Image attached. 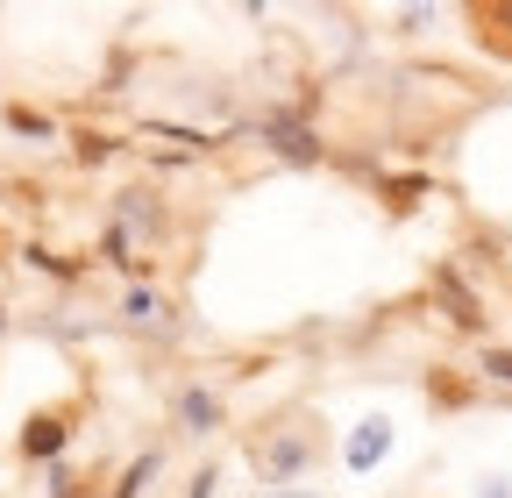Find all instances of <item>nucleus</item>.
<instances>
[{
    "label": "nucleus",
    "mask_w": 512,
    "mask_h": 498,
    "mask_svg": "<svg viewBox=\"0 0 512 498\" xmlns=\"http://www.w3.org/2000/svg\"><path fill=\"white\" fill-rule=\"evenodd\" d=\"M271 498H313V491H271Z\"/></svg>",
    "instance_id": "8"
},
{
    "label": "nucleus",
    "mask_w": 512,
    "mask_h": 498,
    "mask_svg": "<svg viewBox=\"0 0 512 498\" xmlns=\"http://www.w3.org/2000/svg\"><path fill=\"white\" fill-rule=\"evenodd\" d=\"M384 449H392V420L370 413V420H356V434H349L342 463H349V470H377V463H384Z\"/></svg>",
    "instance_id": "1"
},
{
    "label": "nucleus",
    "mask_w": 512,
    "mask_h": 498,
    "mask_svg": "<svg viewBox=\"0 0 512 498\" xmlns=\"http://www.w3.org/2000/svg\"><path fill=\"white\" fill-rule=\"evenodd\" d=\"M264 463H271V477H285V470H299V463H306V442H299V434H285V442H278Z\"/></svg>",
    "instance_id": "4"
},
{
    "label": "nucleus",
    "mask_w": 512,
    "mask_h": 498,
    "mask_svg": "<svg viewBox=\"0 0 512 498\" xmlns=\"http://www.w3.org/2000/svg\"><path fill=\"white\" fill-rule=\"evenodd\" d=\"M150 477H157V456H136V470H128V477L114 484V498H136V491H143Z\"/></svg>",
    "instance_id": "5"
},
{
    "label": "nucleus",
    "mask_w": 512,
    "mask_h": 498,
    "mask_svg": "<svg viewBox=\"0 0 512 498\" xmlns=\"http://www.w3.org/2000/svg\"><path fill=\"white\" fill-rule=\"evenodd\" d=\"M185 420H192V427H214V399H207V392H185Z\"/></svg>",
    "instance_id": "6"
},
{
    "label": "nucleus",
    "mask_w": 512,
    "mask_h": 498,
    "mask_svg": "<svg viewBox=\"0 0 512 498\" xmlns=\"http://www.w3.org/2000/svg\"><path fill=\"white\" fill-rule=\"evenodd\" d=\"M64 434H72V413H36L29 434H22V449H29V456H57Z\"/></svg>",
    "instance_id": "3"
},
{
    "label": "nucleus",
    "mask_w": 512,
    "mask_h": 498,
    "mask_svg": "<svg viewBox=\"0 0 512 498\" xmlns=\"http://www.w3.org/2000/svg\"><path fill=\"white\" fill-rule=\"evenodd\" d=\"M470 22H477V43H484V50L512 57V0H477Z\"/></svg>",
    "instance_id": "2"
},
{
    "label": "nucleus",
    "mask_w": 512,
    "mask_h": 498,
    "mask_svg": "<svg viewBox=\"0 0 512 498\" xmlns=\"http://www.w3.org/2000/svg\"><path fill=\"white\" fill-rule=\"evenodd\" d=\"M491 370H498V378H512V356H491Z\"/></svg>",
    "instance_id": "7"
}]
</instances>
